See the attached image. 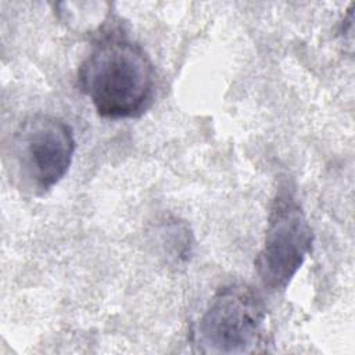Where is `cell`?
Instances as JSON below:
<instances>
[{
  "mask_svg": "<svg viewBox=\"0 0 355 355\" xmlns=\"http://www.w3.org/2000/svg\"><path fill=\"white\" fill-rule=\"evenodd\" d=\"M79 87L107 119L143 115L155 94L154 65L136 42L121 33L97 39L78 71Z\"/></svg>",
  "mask_w": 355,
  "mask_h": 355,
  "instance_id": "cell-1",
  "label": "cell"
},
{
  "mask_svg": "<svg viewBox=\"0 0 355 355\" xmlns=\"http://www.w3.org/2000/svg\"><path fill=\"white\" fill-rule=\"evenodd\" d=\"M268 308L251 286L232 283L220 287L191 327L198 352L241 355L262 352L269 341Z\"/></svg>",
  "mask_w": 355,
  "mask_h": 355,
  "instance_id": "cell-2",
  "label": "cell"
},
{
  "mask_svg": "<svg viewBox=\"0 0 355 355\" xmlns=\"http://www.w3.org/2000/svg\"><path fill=\"white\" fill-rule=\"evenodd\" d=\"M76 141L72 128L61 118L36 114L12 132L4 161L12 183L26 194L43 196L68 173Z\"/></svg>",
  "mask_w": 355,
  "mask_h": 355,
  "instance_id": "cell-3",
  "label": "cell"
},
{
  "mask_svg": "<svg viewBox=\"0 0 355 355\" xmlns=\"http://www.w3.org/2000/svg\"><path fill=\"white\" fill-rule=\"evenodd\" d=\"M313 233L295 196L280 189L270 205L268 226L254 265L263 288L283 291L312 250Z\"/></svg>",
  "mask_w": 355,
  "mask_h": 355,
  "instance_id": "cell-4",
  "label": "cell"
}]
</instances>
